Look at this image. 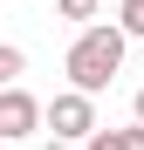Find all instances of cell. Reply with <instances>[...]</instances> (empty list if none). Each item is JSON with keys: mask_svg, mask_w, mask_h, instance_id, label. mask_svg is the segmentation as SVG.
Returning a JSON list of instances; mask_svg holds the SVG:
<instances>
[{"mask_svg": "<svg viewBox=\"0 0 144 150\" xmlns=\"http://www.w3.org/2000/svg\"><path fill=\"white\" fill-rule=\"evenodd\" d=\"M89 150H144V123H130V130H96Z\"/></svg>", "mask_w": 144, "mask_h": 150, "instance_id": "cell-4", "label": "cell"}, {"mask_svg": "<svg viewBox=\"0 0 144 150\" xmlns=\"http://www.w3.org/2000/svg\"><path fill=\"white\" fill-rule=\"evenodd\" d=\"M117 28H124V34H130V41H137V34H144V0H124V14H117Z\"/></svg>", "mask_w": 144, "mask_h": 150, "instance_id": "cell-6", "label": "cell"}, {"mask_svg": "<svg viewBox=\"0 0 144 150\" xmlns=\"http://www.w3.org/2000/svg\"><path fill=\"white\" fill-rule=\"evenodd\" d=\"M21 75H28V55H21V48H7V41H0V89H14Z\"/></svg>", "mask_w": 144, "mask_h": 150, "instance_id": "cell-5", "label": "cell"}, {"mask_svg": "<svg viewBox=\"0 0 144 150\" xmlns=\"http://www.w3.org/2000/svg\"><path fill=\"white\" fill-rule=\"evenodd\" d=\"M41 123H48V109H41V103H34L21 82H14V89H0V143H14V137H34Z\"/></svg>", "mask_w": 144, "mask_h": 150, "instance_id": "cell-3", "label": "cell"}, {"mask_svg": "<svg viewBox=\"0 0 144 150\" xmlns=\"http://www.w3.org/2000/svg\"><path fill=\"white\" fill-rule=\"evenodd\" d=\"M130 109H137V123H144V89H137V103H130Z\"/></svg>", "mask_w": 144, "mask_h": 150, "instance_id": "cell-8", "label": "cell"}, {"mask_svg": "<svg viewBox=\"0 0 144 150\" xmlns=\"http://www.w3.org/2000/svg\"><path fill=\"white\" fill-rule=\"evenodd\" d=\"M124 48H130V34L124 28H82L76 34V48H69V89H82V96H96V89H110V75L124 68Z\"/></svg>", "mask_w": 144, "mask_h": 150, "instance_id": "cell-1", "label": "cell"}, {"mask_svg": "<svg viewBox=\"0 0 144 150\" xmlns=\"http://www.w3.org/2000/svg\"><path fill=\"white\" fill-rule=\"evenodd\" d=\"M48 137H55V143H69V137H96V103H89V96L82 89H69V96H55V103H48Z\"/></svg>", "mask_w": 144, "mask_h": 150, "instance_id": "cell-2", "label": "cell"}, {"mask_svg": "<svg viewBox=\"0 0 144 150\" xmlns=\"http://www.w3.org/2000/svg\"><path fill=\"white\" fill-rule=\"evenodd\" d=\"M96 14V0H62V21H89Z\"/></svg>", "mask_w": 144, "mask_h": 150, "instance_id": "cell-7", "label": "cell"}]
</instances>
